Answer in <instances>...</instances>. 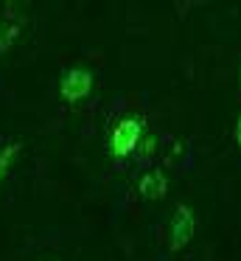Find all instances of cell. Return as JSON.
Wrapping results in <instances>:
<instances>
[{
	"instance_id": "1",
	"label": "cell",
	"mask_w": 241,
	"mask_h": 261,
	"mask_svg": "<svg viewBox=\"0 0 241 261\" xmlns=\"http://www.w3.org/2000/svg\"><path fill=\"white\" fill-rule=\"evenodd\" d=\"M146 138V129H143V121L140 118H121L115 126H112L110 138H106V152L112 158H129L135 149H140Z\"/></svg>"
},
{
	"instance_id": "2",
	"label": "cell",
	"mask_w": 241,
	"mask_h": 261,
	"mask_svg": "<svg viewBox=\"0 0 241 261\" xmlns=\"http://www.w3.org/2000/svg\"><path fill=\"white\" fill-rule=\"evenodd\" d=\"M90 90H93V73H90L87 68H70V70L62 73L59 96L65 98V101L76 104V101H82V98H87Z\"/></svg>"
},
{
	"instance_id": "3",
	"label": "cell",
	"mask_w": 241,
	"mask_h": 261,
	"mask_svg": "<svg viewBox=\"0 0 241 261\" xmlns=\"http://www.w3.org/2000/svg\"><path fill=\"white\" fill-rule=\"evenodd\" d=\"M196 230V214L191 205H177L171 216V230H168V247L171 250H182L185 244L194 239Z\"/></svg>"
},
{
	"instance_id": "4",
	"label": "cell",
	"mask_w": 241,
	"mask_h": 261,
	"mask_svg": "<svg viewBox=\"0 0 241 261\" xmlns=\"http://www.w3.org/2000/svg\"><path fill=\"white\" fill-rule=\"evenodd\" d=\"M138 191H140L143 199H160L163 194L168 191L166 174H163V171H149V174H143L140 182H138Z\"/></svg>"
},
{
	"instance_id": "5",
	"label": "cell",
	"mask_w": 241,
	"mask_h": 261,
	"mask_svg": "<svg viewBox=\"0 0 241 261\" xmlns=\"http://www.w3.org/2000/svg\"><path fill=\"white\" fill-rule=\"evenodd\" d=\"M20 143H9V146H6L3 149V152H0V182H3V177L6 174H9V169H11V163H14V160H17V154H20Z\"/></svg>"
},
{
	"instance_id": "6",
	"label": "cell",
	"mask_w": 241,
	"mask_h": 261,
	"mask_svg": "<svg viewBox=\"0 0 241 261\" xmlns=\"http://www.w3.org/2000/svg\"><path fill=\"white\" fill-rule=\"evenodd\" d=\"M233 141H235V143H238V146H241V118L235 121V129H233Z\"/></svg>"
}]
</instances>
